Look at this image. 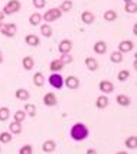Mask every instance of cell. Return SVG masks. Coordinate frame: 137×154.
<instances>
[{
    "label": "cell",
    "instance_id": "1",
    "mask_svg": "<svg viewBox=\"0 0 137 154\" xmlns=\"http://www.w3.org/2000/svg\"><path fill=\"white\" fill-rule=\"evenodd\" d=\"M88 134H89L88 127H87L85 124H82V122H76V124H74V125L71 127V131H69L71 138L75 140V141L85 140V138L88 137Z\"/></svg>",
    "mask_w": 137,
    "mask_h": 154
},
{
    "label": "cell",
    "instance_id": "2",
    "mask_svg": "<svg viewBox=\"0 0 137 154\" xmlns=\"http://www.w3.org/2000/svg\"><path fill=\"white\" fill-rule=\"evenodd\" d=\"M61 16H62V12L59 10V7H52V9H49L48 12L42 16V20H45L46 23H51L54 20H58Z\"/></svg>",
    "mask_w": 137,
    "mask_h": 154
},
{
    "label": "cell",
    "instance_id": "3",
    "mask_svg": "<svg viewBox=\"0 0 137 154\" xmlns=\"http://www.w3.org/2000/svg\"><path fill=\"white\" fill-rule=\"evenodd\" d=\"M20 10V2L19 0H10L7 2V5L5 6V9L2 10L5 14H13V13H17Z\"/></svg>",
    "mask_w": 137,
    "mask_h": 154
},
{
    "label": "cell",
    "instance_id": "4",
    "mask_svg": "<svg viewBox=\"0 0 137 154\" xmlns=\"http://www.w3.org/2000/svg\"><path fill=\"white\" fill-rule=\"evenodd\" d=\"M48 82L54 88H56V89H61V88L64 87V78H62V75L59 74V72H54V74L48 78Z\"/></svg>",
    "mask_w": 137,
    "mask_h": 154
},
{
    "label": "cell",
    "instance_id": "5",
    "mask_svg": "<svg viewBox=\"0 0 137 154\" xmlns=\"http://www.w3.org/2000/svg\"><path fill=\"white\" fill-rule=\"evenodd\" d=\"M64 85H67V88H69V89H78L79 88V79L74 75H69L64 79Z\"/></svg>",
    "mask_w": 137,
    "mask_h": 154
},
{
    "label": "cell",
    "instance_id": "6",
    "mask_svg": "<svg viewBox=\"0 0 137 154\" xmlns=\"http://www.w3.org/2000/svg\"><path fill=\"white\" fill-rule=\"evenodd\" d=\"M133 49H134V43L131 40H121L118 45V52H121V54H129Z\"/></svg>",
    "mask_w": 137,
    "mask_h": 154
},
{
    "label": "cell",
    "instance_id": "7",
    "mask_svg": "<svg viewBox=\"0 0 137 154\" xmlns=\"http://www.w3.org/2000/svg\"><path fill=\"white\" fill-rule=\"evenodd\" d=\"M56 102H58V98H56V95L54 92H48V94L43 95V104L46 107H55Z\"/></svg>",
    "mask_w": 137,
    "mask_h": 154
},
{
    "label": "cell",
    "instance_id": "8",
    "mask_svg": "<svg viewBox=\"0 0 137 154\" xmlns=\"http://www.w3.org/2000/svg\"><path fill=\"white\" fill-rule=\"evenodd\" d=\"M58 49L61 54H71V49H72V42L68 39H64L59 42L58 45Z\"/></svg>",
    "mask_w": 137,
    "mask_h": 154
},
{
    "label": "cell",
    "instance_id": "9",
    "mask_svg": "<svg viewBox=\"0 0 137 154\" xmlns=\"http://www.w3.org/2000/svg\"><path fill=\"white\" fill-rule=\"evenodd\" d=\"M98 88H100V91H101L103 94H111V92L114 91V85H113V82H110V81H101Z\"/></svg>",
    "mask_w": 137,
    "mask_h": 154
},
{
    "label": "cell",
    "instance_id": "10",
    "mask_svg": "<svg viewBox=\"0 0 137 154\" xmlns=\"http://www.w3.org/2000/svg\"><path fill=\"white\" fill-rule=\"evenodd\" d=\"M92 49H94V52H95V54L104 55L105 52H107V49H108V48H107V43H105L104 40H98V42L94 43V48H92Z\"/></svg>",
    "mask_w": 137,
    "mask_h": 154
},
{
    "label": "cell",
    "instance_id": "11",
    "mask_svg": "<svg viewBox=\"0 0 137 154\" xmlns=\"http://www.w3.org/2000/svg\"><path fill=\"white\" fill-rule=\"evenodd\" d=\"M81 20H82V23H85V25H91L95 20V14L92 13V12H88V10L87 12H82Z\"/></svg>",
    "mask_w": 137,
    "mask_h": 154
},
{
    "label": "cell",
    "instance_id": "12",
    "mask_svg": "<svg viewBox=\"0 0 137 154\" xmlns=\"http://www.w3.org/2000/svg\"><path fill=\"white\" fill-rule=\"evenodd\" d=\"M108 97H105V95H100L98 98H97L95 101V107L98 108V109H105L107 108V105H108Z\"/></svg>",
    "mask_w": 137,
    "mask_h": 154
},
{
    "label": "cell",
    "instance_id": "13",
    "mask_svg": "<svg viewBox=\"0 0 137 154\" xmlns=\"http://www.w3.org/2000/svg\"><path fill=\"white\" fill-rule=\"evenodd\" d=\"M14 97H16V98H17L19 101H27L29 98H30V94L27 92L25 88H19V89H16Z\"/></svg>",
    "mask_w": 137,
    "mask_h": 154
},
{
    "label": "cell",
    "instance_id": "14",
    "mask_svg": "<svg viewBox=\"0 0 137 154\" xmlns=\"http://www.w3.org/2000/svg\"><path fill=\"white\" fill-rule=\"evenodd\" d=\"M25 42H26L29 46H38L39 43H41V39L36 36V35H33V33H30V35H27L26 38H25Z\"/></svg>",
    "mask_w": 137,
    "mask_h": 154
},
{
    "label": "cell",
    "instance_id": "15",
    "mask_svg": "<svg viewBox=\"0 0 137 154\" xmlns=\"http://www.w3.org/2000/svg\"><path fill=\"white\" fill-rule=\"evenodd\" d=\"M55 147H56V144H55L54 140H46L42 144V151L43 153H52V151H55Z\"/></svg>",
    "mask_w": 137,
    "mask_h": 154
},
{
    "label": "cell",
    "instance_id": "16",
    "mask_svg": "<svg viewBox=\"0 0 137 154\" xmlns=\"http://www.w3.org/2000/svg\"><path fill=\"white\" fill-rule=\"evenodd\" d=\"M85 66L88 68V71H92V72H94V71L98 69V62H97V59L88 56V58H85Z\"/></svg>",
    "mask_w": 137,
    "mask_h": 154
},
{
    "label": "cell",
    "instance_id": "17",
    "mask_svg": "<svg viewBox=\"0 0 137 154\" xmlns=\"http://www.w3.org/2000/svg\"><path fill=\"white\" fill-rule=\"evenodd\" d=\"M22 65H23V68H25L26 71H32L35 66V59L32 56H25L23 60H22Z\"/></svg>",
    "mask_w": 137,
    "mask_h": 154
},
{
    "label": "cell",
    "instance_id": "18",
    "mask_svg": "<svg viewBox=\"0 0 137 154\" xmlns=\"http://www.w3.org/2000/svg\"><path fill=\"white\" fill-rule=\"evenodd\" d=\"M117 104L118 105H121V107H129L131 104V100L127 97V95H124V94H120V95H117Z\"/></svg>",
    "mask_w": 137,
    "mask_h": 154
},
{
    "label": "cell",
    "instance_id": "19",
    "mask_svg": "<svg viewBox=\"0 0 137 154\" xmlns=\"http://www.w3.org/2000/svg\"><path fill=\"white\" fill-rule=\"evenodd\" d=\"M33 84H35V87H38V88L43 87V84H45V76H43L42 72H36V74L33 75Z\"/></svg>",
    "mask_w": 137,
    "mask_h": 154
},
{
    "label": "cell",
    "instance_id": "20",
    "mask_svg": "<svg viewBox=\"0 0 137 154\" xmlns=\"http://www.w3.org/2000/svg\"><path fill=\"white\" fill-rule=\"evenodd\" d=\"M65 66L64 63H62L61 59H55L51 62V65H49V69L52 71V72H59V71H62V68Z\"/></svg>",
    "mask_w": 137,
    "mask_h": 154
},
{
    "label": "cell",
    "instance_id": "21",
    "mask_svg": "<svg viewBox=\"0 0 137 154\" xmlns=\"http://www.w3.org/2000/svg\"><path fill=\"white\" fill-rule=\"evenodd\" d=\"M17 32V27L14 23H6V32H5V36L7 38H13L14 35Z\"/></svg>",
    "mask_w": 137,
    "mask_h": 154
},
{
    "label": "cell",
    "instance_id": "22",
    "mask_svg": "<svg viewBox=\"0 0 137 154\" xmlns=\"http://www.w3.org/2000/svg\"><path fill=\"white\" fill-rule=\"evenodd\" d=\"M9 131H10L12 134H20L22 133V124L17 122V121L10 122V124H9Z\"/></svg>",
    "mask_w": 137,
    "mask_h": 154
},
{
    "label": "cell",
    "instance_id": "23",
    "mask_svg": "<svg viewBox=\"0 0 137 154\" xmlns=\"http://www.w3.org/2000/svg\"><path fill=\"white\" fill-rule=\"evenodd\" d=\"M42 22V14L41 13H32L29 17V23L30 26H36V25H41Z\"/></svg>",
    "mask_w": 137,
    "mask_h": 154
},
{
    "label": "cell",
    "instance_id": "24",
    "mask_svg": "<svg viewBox=\"0 0 137 154\" xmlns=\"http://www.w3.org/2000/svg\"><path fill=\"white\" fill-rule=\"evenodd\" d=\"M110 60H111L113 63H120V62H123V54L118 52V51L111 52V55H110Z\"/></svg>",
    "mask_w": 137,
    "mask_h": 154
},
{
    "label": "cell",
    "instance_id": "25",
    "mask_svg": "<svg viewBox=\"0 0 137 154\" xmlns=\"http://www.w3.org/2000/svg\"><path fill=\"white\" fill-rule=\"evenodd\" d=\"M126 147L130 148V150H136L137 148V137L136 135H133V137H129L127 140H126Z\"/></svg>",
    "mask_w": 137,
    "mask_h": 154
},
{
    "label": "cell",
    "instance_id": "26",
    "mask_svg": "<svg viewBox=\"0 0 137 154\" xmlns=\"http://www.w3.org/2000/svg\"><path fill=\"white\" fill-rule=\"evenodd\" d=\"M124 10H126L127 13L134 14L137 12V5L134 3V2H127V3L124 5Z\"/></svg>",
    "mask_w": 137,
    "mask_h": 154
},
{
    "label": "cell",
    "instance_id": "27",
    "mask_svg": "<svg viewBox=\"0 0 137 154\" xmlns=\"http://www.w3.org/2000/svg\"><path fill=\"white\" fill-rule=\"evenodd\" d=\"M41 33L42 36H45V38H51L52 36V27H51V25H42L41 26Z\"/></svg>",
    "mask_w": 137,
    "mask_h": 154
},
{
    "label": "cell",
    "instance_id": "28",
    "mask_svg": "<svg viewBox=\"0 0 137 154\" xmlns=\"http://www.w3.org/2000/svg\"><path fill=\"white\" fill-rule=\"evenodd\" d=\"M25 112L29 117H35L36 115V105L35 104H26L25 105Z\"/></svg>",
    "mask_w": 137,
    "mask_h": 154
},
{
    "label": "cell",
    "instance_id": "29",
    "mask_svg": "<svg viewBox=\"0 0 137 154\" xmlns=\"http://www.w3.org/2000/svg\"><path fill=\"white\" fill-rule=\"evenodd\" d=\"M130 78V72L127 71V69H121L118 74H117V79L120 81V82H124V81H127Z\"/></svg>",
    "mask_w": 137,
    "mask_h": 154
},
{
    "label": "cell",
    "instance_id": "30",
    "mask_svg": "<svg viewBox=\"0 0 137 154\" xmlns=\"http://www.w3.org/2000/svg\"><path fill=\"white\" fill-rule=\"evenodd\" d=\"M25 118H26V112L25 111H22V109H19V111H16L13 115V121H17V122H23L25 121Z\"/></svg>",
    "mask_w": 137,
    "mask_h": 154
},
{
    "label": "cell",
    "instance_id": "31",
    "mask_svg": "<svg viewBox=\"0 0 137 154\" xmlns=\"http://www.w3.org/2000/svg\"><path fill=\"white\" fill-rule=\"evenodd\" d=\"M104 19L107 20V22H114L117 19V12L116 10H107L104 13Z\"/></svg>",
    "mask_w": 137,
    "mask_h": 154
},
{
    "label": "cell",
    "instance_id": "32",
    "mask_svg": "<svg viewBox=\"0 0 137 154\" xmlns=\"http://www.w3.org/2000/svg\"><path fill=\"white\" fill-rule=\"evenodd\" d=\"M9 117H10V111H9V108H6V107L0 108V121H2V122H3V121H7L9 120Z\"/></svg>",
    "mask_w": 137,
    "mask_h": 154
},
{
    "label": "cell",
    "instance_id": "33",
    "mask_svg": "<svg viewBox=\"0 0 137 154\" xmlns=\"http://www.w3.org/2000/svg\"><path fill=\"white\" fill-rule=\"evenodd\" d=\"M71 9H72V2L71 0H64L61 3V6H59L61 12H69Z\"/></svg>",
    "mask_w": 137,
    "mask_h": 154
},
{
    "label": "cell",
    "instance_id": "34",
    "mask_svg": "<svg viewBox=\"0 0 137 154\" xmlns=\"http://www.w3.org/2000/svg\"><path fill=\"white\" fill-rule=\"evenodd\" d=\"M0 141L3 143V144H9L10 141H12V133L9 131V133H2L0 134Z\"/></svg>",
    "mask_w": 137,
    "mask_h": 154
},
{
    "label": "cell",
    "instance_id": "35",
    "mask_svg": "<svg viewBox=\"0 0 137 154\" xmlns=\"http://www.w3.org/2000/svg\"><path fill=\"white\" fill-rule=\"evenodd\" d=\"M61 60H62V63H64V65H69V63H72V62H74V58L71 56V54H62Z\"/></svg>",
    "mask_w": 137,
    "mask_h": 154
},
{
    "label": "cell",
    "instance_id": "36",
    "mask_svg": "<svg viewBox=\"0 0 137 154\" xmlns=\"http://www.w3.org/2000/svg\"><path fill=\"white\" fill-rule=\"evenodd\" d=\"M32 153H33V147L30 144H26V146L20 147V150H19V154H32Z\"/></svg>",
    "mask_w": 137,
    "mask_h": 154
},
{
    "label": "cell",
    "instance_id": "37",
    "mask_svg": "<svg viewBox=\"0 0 137 154\" xmlns=\"http://www.w3.org/2000/svg\"><path fill=\"white\" fill-rule=\"evenodd\" d=\"M32 2H33V6L36 9H43L46 6V0H32Z\"/></svg>",
    "mask_w": 137,
    "mask_h": 154
},
{
    "label": "cell",
    "instance_id": "38",
    "mask_svg": "<svg viewBox=\"0 0 137 154\" xmlns=\"http://www.w3.org/2000/svg\"><path fill=\"white\" fill-rule=\"evenodd\" d=\"M97 151H95V148H88L87 150V154H95Z\"/></svg>",
    "mask_w": 137,
    "mask_h": 154
},
{
    "label": "cell",
    "instance_id": "39",
    "mask_svg": "<svg viewBox=\"0 0 137 154\" xmlns=\"http://www.w3.org/2000/svg\"><path fill=\"white\" fill-rule=\"evenodd\" d=\"M5 16H6V14H5L3 12H2V10H0V22H3V19H5Z\"/></svg>",
    "mask_w": 137,
    "mask_h": 154
},
{
    "label": "cell",
    "instance_id": "40",
    "mask_svg": "<svg viewBox=\"0 0 137 154\" xmlns=\"http://www.w3.org/2000/svg\"><path fill=\"white\" fill-rule=\"evenodd\" d=\"M3 62V54H2V51H0V63Z\"/></svg>",
    "mask_w": 137,
    "mask_h": 154
},
{
    "label": "cell",
    "instance_id": "41",
    "mask_svg": "<svg viewBox=\"0 0 137 154\" xmlns=\"http://www.w3.org/2000/svg\"><path fill=\"white\" fill-rule=\"evenodd\" d=\"M123 2H126V3H127V2H133V0H123Z\"/></svg>",
    "mask_w": 137,
    "mask_h": 154
},
{
    "label": "cell",
    "instance_id": "42",
    "mask_svg": "<svg viewBox=\"0 0 137 154\" xmlns=\"http://www.w3.org/2000/svg\"><path fill=\"white\" fill-rule=\"evenodd\" d=\"M0 153H2V148H0Z\"/></svg>",
    "mask_w": 137,
    "mask_h": 154
}]
</instances>
